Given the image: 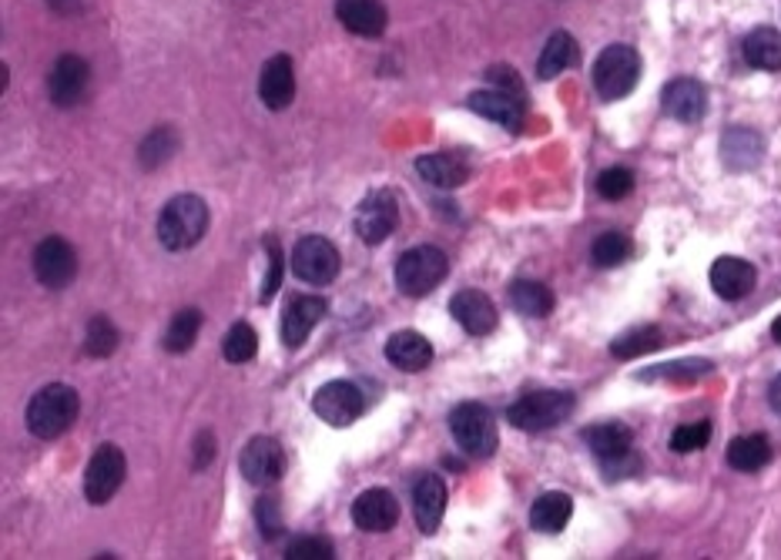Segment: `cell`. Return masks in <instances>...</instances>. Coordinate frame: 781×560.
<instances>
[{
	"label": "cell",
	"instance_id": "4",
	"mask_svg": "<svg viewBox=\"0 0 781 560\" xmlns=\"http://www.w3.org/2000/svg\"><path fill=\"white\" fill-rule=\"evenodd\" d=\"M450 433L460 450L473 460H487L497 454V419L483 403H460L450 413Z\"/></svg>",
	"mask_w": 781,
	"mask_h": 560
},
{
	"label": "cell",
	"instance_id": "19",
	"mask_svg": "<svg viewBox=\"0 0 781 560\" xmlns=\"http://www.w3.org/2000/svg\"><path fill=\"white\" fill-rule=\"evenodd\" d=\"M581 436H584V443L591 446L601 464H614V460H624V457L634 454V433H631V426H624L617 419L594 423Z\"/></svg>",
	"mask_w": 781,
	"mask_h": 560
},
{
	"label": "cell",
	"instance_id": "6",
	"mask_svg": "<svg viewBox=\"0 0 781 560\" xmlns=\"http://www.w3.org/2000/svg\"><path fill=\"white\" fill-rule=\"evenodd\" d=\"M641 81V54L631 44H611L594 61V87L604 101L627 97Z\"/></svg>",
	"mask_w": 781,
	"mask_h": 560
},
{
	"label": "cell",
	"instance_id": "44",
	"mask_svg": "<svg viewBox=\"0 0 781 560\" xmlns=\"http://www.w3.org/2000/svg\"><path fill=\"white\" fill-rule=\"evenodd\" d=\"M487 81H490V87H497V91H507V94H513V97H520V101H527L523 97V81L517 77V71L513 68H490L487 71Z\"/></svg>",
	"mask_w": 781,
	"mask_h": 560
},
{
	"label": "cell",
	"instance_id": "41",
	"mask_svg": "<svg viewBox=\"0 0 781 560\" xmlns=\"http://www.w3.org/2000/svg\"><path fill=\"white\" fill-rule=\"evenodd\" d=\"M332 543L325 537H295L289 547H285V557L289 560H332Z\"/></svg>",
	"mask_w": 781,
	"mask_h": 560
},
{
	"label": "cell",
	"instance_id": "13",
	"mask_svg": "<svg viewBox=\"0 0 781 560\" xmlns=\"http://www.w3.org/2000/svg\"><path fill=\"white\" fill-rule=\"evenodd\" d=\"M660 107H664V115H671L681 125H698L708 111V91L695 77H675L660 91Z\"/></svg>",
	"mask_w": 781,
	"mask_h": 560
},
{
	"label": "cell",
	"instance_id": "25",
	"mask_svg": "<svg viewBox=\"0 0 781 560\" xmlns=\"http://www.w3.org/2000/svg\"><path fill=\"white\" fill-rule=\"evenodd\" d=\"M764 158V142L758 132L751 128H731L725 132L721 138V162L735 172H748V168H758Z\"/></svg>",
	"mask_w": 781,
	"mask_h": 560
},
{
	"label": "cell",
	"instance_id": "17",
	"mask_svg": "<svg viewBox=\"0 0 781 560\" xmlns=\"http://www.w3.org/2000/svg\"><path fill=\"white\" fill-rule=\"evenodd\" d=\"M450 315L470 332V335H487L497 329V305L487 292L480 289H464L450 299Z\"/></svg>",
	"mask_w": 781,
	"mask_h": 560
},
{
	"label": "cell",
	"instance_id": "33",
	"mask_svg": "<svg viewBox=\"0 0 781 560\" xmlns=\"http://www.w3.org/2000/svg\"><path fill=\"white\" fill-rule=\"evenodd\" d=\"M198 329H201V312L198 309H181L175 312L168 332H165V350L168 353H188L198 340Z\"/></svg>",
	"mask_w": 781,
	"mask_h": 560
},
{
	"label": "cell",
	"instance_id": "20",
	"mask_svg": "<svg viewBox=\"0 0 781 560\" xmlns=\"http://www.w3.org/2000/svg\"><path fill=\"white\" fill-rule=\"evenodd\" d=\"M758 282V272L751 262L738 259V256H721L715 266H711V289L715 295H721L725 302H738L744 295H751Z\"/></svg>",
	"mask_w": 781,
	"mask_h": 560
},
{
	"label": "cell",
	"instance_id": "34",
	"mask_svg": "<svg viewBox=\"0 0 781 560\" xmlns=\"http://www.w3.org/2000/svg\"><path fill=\"white\" fill-rule=\"evenodd\" d=\"M118 350V329L107 315H94L87 322V332H84V353L94 356V360H104Z\"/></svg>",
	"mask_w": 781,
	"mask_h": 560
},
{
	"label": "cell",
	"instance_id": "46",
	"mask_svg": "<svg viewBox=\"0 0 781 560\" xmlns=\"http://www.w3.org/2000/svg\"><path fill=\"white\" fill-rule=\"evenodd\" d=\"M768 403H771V409L781 416V376L771 380V386H768Z\"/></svg>",
	"mask_w": 781,
	"mask_h": 560
},
{
	"label": "cell",
	"instance_id": "29",
	"mask_svg": "<svg viewBox=\"0 0 781 560\" xmlns=\"http://www.w3.org/2000/svg\"><path fill=\"white\" fill-rule=\"evenodd\" d=\"M571 64H577V41L567 31H556L543 44V54L537 61V77L540 81H553L556 74H564Z\"/></svg>",
	"mask_w": 781,
	"mask_h": 560
},
{
	"label": "cell",
	"instance_id": "32",
	"mask_svg": "<svg viewBox=\"0 0 781 560\" xmlns=\"http://www.w3.org/2000/svg\"><path fill=\"white\" fill-rule=\"evenodd\" d=\"M660 343H664V335H660L657 325H641V329H631V332L621 335V340L611 343V356H617V360H637V356H644V353H654Z\"/></svg>",
	"mask_w": 781,
	"mask_h": 560
},
{
	"label": "cell",
	"instance_id": "12",
	"mask_svg": "<svg viewBox=\"0 0 781 560\" xmlns=\"http://www.w3.org/2000/svg\"><path fill=\"white\" fill-rule=\"evenodd\" d=\"M34 276L48 289L71 286V279L77 276V256H74L71 242H64L61 236H48L44 242H38V249H34Z\"/></svg>",
	"mask_w": 781,
	"mask_h": 560
},
{
	"label": "cell",
	"instance_id": "18",
	"mask_svg": "<svg viewBox=\"0 0 781 560\" xmlns=\"http://www.w3.org/2000/svg\"><path fill=\"white\" fill-rule=\"evenodd\" d=\"M259 97L272 111H285L295 101V71H292V61L285 54H275L262 64Z\"/></svg>",
	"mask_w": 781,
	"mask_h": 560
},
{
	"label": "cell",
	"instance_id": "2",
	"mask_svg": "<svg viewBox=\"0 0 781 560\" xmlns=\"http://www.w3.org/2000/svg\"><path fill=\"white\" fill-rule=\"evenodd\" d=\"M77 419V393L64 383H51L38 390L28 403V429L38 439L64 436Z\"/></svg>",
	"mask_w": 781,
	"mask_h": 560
},
{
	"label": "cell",
	"instance_id": "39",
	"mask_svg": "<svg viewBox=\"0 0 781 560\" xmlns=\"http://www.w3.org/2000/svg\"><path fill=\"white\" fill-rule=\"evenodd\" d=\"M634 191V172L631 168H607V172H601V178H597V195L601 198H607V201H621V198H627Z\"/></svg>",
	"mask_w": 781,
	"mask_h": 560
},
{
	"label": "cell",
	"instance_id": "16",
	"mask_svg": "<svg viewBox=\"0 0 781 560\" xmlns=\"http://www.w3.org/2000/svg\"><path fill=\"white\" fill-rule=\"evenodd\" d=\"M325 309L329 305L322 295H295L282 312V346L299 350L309 340V332L322 322Z\"/></svg>",
	"mask_w": 781,
	"mask_h": 560
},
{
	"label": "cell",
	"instance_id": "11",
	"mask_svg": "<svg viewBox=\"0 0 781 560\" xmlns=\"http://www.w3.org/2000/svg\"><path fill=\"white\" fill-rule=\"evenodd\" d=\"M239 467H242V477L252 484V487H272L279 484L282 470H285V454L279 439L272 436H252L246 443V450L239 457Z\"/></svg>",
	"mask_w": 781,
	"mask_h": 560
},
{
	"label": "cell",
	"instance_id": "40",
	"mask_svg": "<svg viewBox=\"0 0 781 560\" xmlns=\"http://www.w3.org/2000/svg\"><path fill=\"white\" fill-rule=\"evenodd\" d=\"M711 373V363L708 360H681V363H664L660 370L654 373H644L647 380L660 376V380H678V383H691V380H701Z\"/></svg>",
	"mask_w": 781,
	"mask_h": 560
},
{
	"label": "cell",
	"instance_id": "21",
	"mask_svg": "<svg viewBox=\"0 0 781 560\" xmlns=\"http://www.w3.org/2000/svg\"><path fill=\"white\" fill-rule=\"evenodd\" d=\"M413 514H416V527L419 533H436L446 514V487L436 474H423L413 484Z\"/></svg>",
	"mask_w": 781,
	"mask_h": 560
},
{
	"label": "cell",
	"instance_id": "31",
	"mask_svg": "<svg viewBox=\"0 0 781 560\" xmlns=\"http://www.w3.org/2000/svg\"><path fill=\"white\" fill-rule=\"evenodd\" d=\"M510 305L520 312V315H530V319H546L553 312V292L543 286V282H533V279H517L510 286Z\"/></svg>",
	"mask_w": 781,
	"mask_h": 560
},
{
	"label": "cell",
	"instance_id": "36",
	"mask_svg": "<svg viewBox=\"0 0 781 560\" xmlns=\"http://www.w3.org/2000/svg\"><path fill=\"white\" fill-rule=\"evenodd\" d=\"M631 239L624 236V232H604L597 242H594V249H591V259H594V266L597 269H614V266H621V262H627L631 259Z\"/></svg>",
	"mask_w": 781,
	"mask_h": 560
},
{
	"label": "cell",
	"instance_id": "5",
	"mask_svg": "<svg viewBox=\"0 0 781 560\" xmlns=\"http://www.w3.org/2000/svg\"><path fill=\"white\" fill-rule=\"evenodd\" d=\"M446 272H450V259H446L442 249L416 246V249L399 256V262H396V286H399L403 295L419 299V295H429L446 279Z\"/></svg>",
	"mask_w": 781,
	"mask_h": 560
},
{
	"label": "cell",
	"instance_id": "45",
	"mask_svg": "<svg viewBox=\"0 0 781 560\" xmlns=\"http://www.w3.org/2000/svg\"><path fill=\"white\" fill-rule=\"evenodd\" d=\"M211 457H215V436H211V433H201V436H198V460H195V467H205Z\"/></svg>",
	"mask_w": 781,
	"mask_h": 560
},
{
	"label": "cell",
	"instance_id": "1",
	"mask_svg": "<svg viewBox=\"0 0 781 560\" xmlns=\"http://www.w3.org/2000/svg\"><path fill=\"white\" fill-rule=\"evenodd\" d=\"M208 232V205L198 195H175L158 215V242L168 252L198 246Z\"/></svg>",
	"mask_w": 781,
	"mask_h": 560
},
{
	"label": "cell",
	"instance_id": "3",
	"mask_svg": "<svg viewBox=\"0 0 781 560\" xmlns=\"http://www.w3.org/2000/svg\"><path fill=\"white\" fill-rule=\"evenodd\" d=\"M574 393H564V390H537V393H527L520 396L510 409H507V419L510 426L523 429V433H543V429H553L561 426L564 419H571L574 413Z\"/></svg>",
	"mask_w": 781,
	"mask_h": 560
},
{
	"label": "cell",
	"instance_id": "24",
	"mask_svg": "<svg viewBox=\"0 0 781 560\" xmlns=\"http://www.w3.org/2000/svg\"><path fill=\"white\" fill-rule=\"evenodd\" d=\"M386 360L403 370V373H419L433 363V346L423 332L416 329H403V332H393L389 343H386Z\"/></svg>",
	"mask_w": 781,
	"mask_h": 560
},
{
	"label": "cell",
	"instance_id": "28",
	"mask_svg": "<svg viewBox=\"0 0 781 560\" xmlns=\"http://www.w3.org/2000/svg\"><path fill=\"white\" fill-rule=\"evenodd\" d=\"M774 457L771 439L764 433H748V436H735L728 443V467L741 470V474H754L761 467H768Z\"/></svg>",
	"mask_w": 781,
	"mask_h": 560
},
{
	"label": "cell",
	"instance_id": "27",
	"mask_svg": "<svg viewBox=\"0 0 781 560\" xmlns=\"http://www.w3.org/2000/svg\"><path fill=\"white\" fill-rule=\"evenodd\" d=\"M571 514H574V500L571 494L564 490H550V494H540L530 507V527L540 530V533H561L567 523H571Z\"/></svg>",
	"mask_w": 781,
	"mask_h": 560
},
{
	"label": "cell",
	"instance_id": "8",
	"mask_svg": "<svg viewBox=\"0 0 781 560\" xmlns=\"http://www.w3.org/2000/svg\"><path fill=\"white\" fill-rule=\"evenodd\" d=\"M292 276L309 286H329L340 276V249L322 236H305L292 249Z\"/></svg>",
	"mask_w": 781,
	"mask_h": 560
},
{
	"label": "cell",
	"instance_id": "47",
	"mask_svg": "<svg viewBox=\"0 0 781 560\" xmlns=\"http://www.w3.org/2000/svg\"><path fill=\"white\" fill-rule=\"evenodd\" d=\"M48 8L58 14H74L81 8V0H48Z\"/></svg>",
	"mask_w": 781,
	"mask_h": 560
},
{
	"label": "cell",
	"instance_id": "22",
	"mask_svg": "<svg viewBox=\"0 0 781 560\" xmlns=\"http://www.w3.org/2000/svg\"><path fill=\"white\" fill-rule=\"evenodd\" d=\"M470 111H477V115L517 132L523 125V111H527V101L507 94V91H497V87H487V91H473L470 94Z\"/></svg>",
	"mask_w": 781,
	"mask_h": 560
},
{
	"label": "cell",
	"instance_id": "30",
	"mask_svg": "<svg viewBox=\"0 0 781 560\" xmlns=\"http://www.w3.org/2000/svg\"><path fill=\"white\" fill-rule=\"evenodd\" d=\"M744 61L758 71H781V34L774 28H758L741 44Z\"/></svg>",
	"mask_w": 781,
	"mask_h": 560
},
{
	"label": "cell",
	"instance_id": "37",
	"mask_svg": "<svg viewBox=\"0 0 781 560\" xmlns=\"http://www.w3.org/2000/svg\"><path fill=\"white\" fill-rule=\"evenodd\" d=\"M175 152H178V135H175V128L162 125V128H155V132L145 138V145H142V165H145V168H158V165H165Z\"/></svg>",
	"mask_w": 781,
	"mask_h": 560
},
{
	"label": "cell",
	"instance_id": "38",
	"mask_svg": "<svg viewBox=\"0 0 781 560\" xmlns=\"http://www.w3.org/2000/svg\"><path fill=\"white\" fill-rule=\"evenodd\" d=\"M708 439H711V423L708 419L685 423L671 433V450L675 454H695V450H705Z\"/></svg>",
	"mask_w": 781,
	"mask_h": 560
},
{
	"label": "cell",
	"instance_id": "35",
	"mask_svg": "<svg viewBox=\"0 0 781 560\" xmlns=\"http://www.w3.org/2000/svg\"><path fill=\"white\" fill-rule=\"evenodd\" d=\"M221 353H226L229 363H249L259 353V335L249 322H236L226 332V343H221Z\"/></svg>",
	"mask_w": 781,
	"mask_h": 560
},
{
	"label": "cell",
	"instance_id": "48",
	"mask_svg": "<svg viewBox=\"0 0 781 560\" xmlns=\"http://www.w3.org/2000/svg\"><path fill=\"white\" fill-rule=\"evenodd\" d=\"M771 335H774V343L781 346V315H778V319L771 322Z\"/></svg>",
	"mask_w": 781,
	"mask_h": 560
},
{
	"label": "cell",
	"instance_id": "42",
	"mask_svg": "<svg viewBox=\"0 0 781 560\" xmlns=\"http://www.w3.org/2000/svg\"><path fill=\"white\" fill-rule=\"evenodd\" d=\"M265 249H269V279H265V286H262L259 299H262V302H272V299H275V292H279V286H282L285 256H282V249H279V239H275V236H269V239H265Z\"/></svg>",
	"mask_w": 781,
	"mask_h": 560
},
{
	"label": "cell",
	"instance_id": "9",
	"mask_svg": "<svg viewBox=\"0 0 781 560\" xmlns=\"http://www.w3.org/2000/svg\"><path fill=\"white\" fill-rule=\"evenodd\" d=\"M312 409L319 419H325L329 426H350L363 416L366 409V396L356 383L350 380H332L325 386L315 390L312 396Z\"/></svg>",
	"mask_w": 781,
	"mask_h": 560
},
{
	"label": "cell",
	"instance_id": "14",
	"mask_svg": "<svg viewBox=\"0 0 781 560\" xmlns=\"http://www.w3.org/2000/svg\"><path fill=\"white\" fill-rule=\"evenodd\" d=\"M91 84V68L77 54H61L48 74V94L58 107H74Z\"/></svg>",
	"mask_w": 781,
	"mask_h": 560
},
{
	"label": "cell",
	"instance_id": "10",
	"mask_svg": "<svg viewBox=\"0 0 781 560\" xmlns=\"http://www.w3.org/2000/svg\"><path fill=\"white\" fill-rule=\"evenodd\" d=\"M396 221H399V201L393 191L379 188L366 195L363 205L356 208V236L366 246H383L396 232Z\"/></svg>",
	"mask_w": 781,
	"mask_h": 560
},
{
	"label": "cell",
	"instance_id": "15",
	"mask_svg": "<svg viewBox=\"0 0 781 560\" xmlns=\"http://www.w3.org/2000/svg\"><path fill=\"white\" fill-rule=\"evenodd\" d=\"M396 520H399V500L383 487L363 490L353 504V523L366 533H386L396 527Z\"/></svg>",
	"mask_w": 781,
	"mask_h": 560
},
{
	"label": "cell",
	"instance_id": "43",
	"mask_svg": "<svg viewBox=\"0 0 781 560\" xmlns=\"http://www.w3.org/2000/svg\"><path fill=\"white\" fill-rule=\"evenodd\" d=\"M256 517H259V530L269 537V540H275L279 533H282V517H279V504L272 500V497H265V500H259L256 504Z\"/></svg>",
	"mask_w": 781,
	"mask_h": 560
},
{
	"label": "cell",
	"instance_id": "7",
	"mask_svg": "<svg viewBox=\"0 0 781 560\" xmlns=\"http://www.w3.org/2000/svg\"><path fill=\"white\" fill-rule=\"evenodd\" d=\"M125 474H128V460L122 454V446L101 443L97 450H94V457H91V464H87V470H84V497H87V504H94V507L107 504L111 497L122 490Z\"/></svg>",
	"mask_w": 781,
	"mask_h": 560
},
{
	"label": "cell",
	"instance_id": "23",
	"mask_svg": "<svg viewBox=\"0 0 781 560\" xmlns=\"http://www.w3.org/2000/svg\"><path fill=\"white\" fill-rule=\"evenodd\" d=\"M336 18L360 38H379L389 24V14L379 0H336Z\"/></svg>",
	"mask_w": 781,
	"mask_h": 560
},
{
	"label": "cell",
	"instance_id": "26",
	"mask_svg": "<svg viewBox=\"0 0 781 560\" xmlns=\"http://www.w3.org/2000/svg\"><path fill=\"white\" fill-rule=\"evenodd\" d=\"M416 172L436 188H460L470 178V165L457 152H436L416 162Z\"/></svg>",
	"mask_w": 781,
	"mask_h": 560
}]
</instances>
